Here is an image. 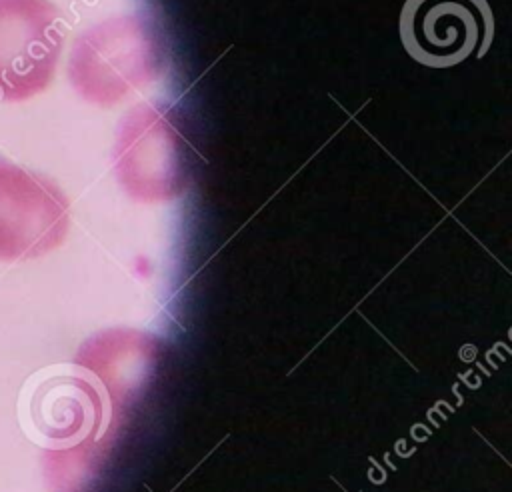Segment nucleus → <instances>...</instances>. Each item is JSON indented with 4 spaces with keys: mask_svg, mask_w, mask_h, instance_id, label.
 Returning <instances> with one entry per match:
<instances>
[{
    "mask_svg": "<svg viewBox=\"0 0 512 492\" xmlns=\"http://www.w3.org/2000/svg\"><path fill=\"white\" fill-rule=\"evenodd\" d=\"M494 30L486 0H406L400 38L420 64L448 68L484 54Z\"/></svg>",
    "mask_w": 512,
    "mask_h": 492,
    "instance_id": "20e7f679",
    "label": "nucleus"
},
{
    "mask_svg": "<svg viewBox=\"0 0 512 492\" xmlns=\"http://www.w3.org/2000/svg\"><path fill=\"white\" fill-rule=\"evenodd\" d=\"M184 160L186 144L158 108L138 104L124 116L116 136L114 164L126 190L132 192L144 180H178Z\"/></svg>",
    "mask_w": 512,
    "mask_h": 492,
    "instance_id": "39448f33",
    "label": "nucleus"
},
{
    "mask_svg": "<svg viewBox=\"0 0 512 492\" xmlns=\"http://www.w3.org/2000/svg\"><path fill=\"white\" fill-rule=\"evenodd\" d=\"M68 228V200L42 174L0 158V260L38 258Z\"/></svg>",
    "mask_w": 512,
    "mask_h": 492,
    "instance_id": "7ed1b4c3",
    "label": "nucleus"
},
{
    "mask_svg": "<svg viewBox=\"0 0 512 492\" xmlns=\"http://www.w3.org/2000/svg\"><path fill=\"white\" fill-rule=\"evenodd\" d=\"M62 42V20L52 2L0 0V98L18 102L42 92Z\"/></svg>",
    "mask_w": 512,
    "mask_h": 492,
    "instance_id": "f03ea898",
    "label": "nucleus"
},
{
    "mask_svg": "<svg viewBox=\"0 0 512 492\" xmlns=\"http://www.w3.org/2000/svg\"><path fill=\"white\" fill-rule=\"evenodd\" d=\"M164 46L156 26L140 16L106 20L76 38L68 74L88 102L108 106L162 72Z\"/></svg>",
    "mask_w": 512,
    "mask_h": 492,
    "instance_id": "f257e3e1",
    "label": "nucleus"
}]
</instances>
